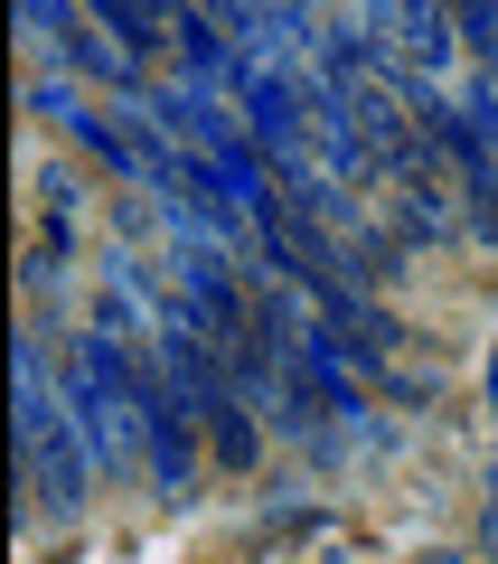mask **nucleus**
<instances>
[{
	"label": "nucleus",
	"mask_w": 498,
	"mask_h": 564,
	"mask_svg": "<svg viewBox=\"0 0 498 564\" xmlns=\"http://www.w3.org/2000/svg\"><path fill=\"white\" fill-rule=\"evenodd\" d=\"M255 132L263 141H292V95H282V85H255Z\"/></svg>",
	"instance_id": "1"
}]
</instances>
